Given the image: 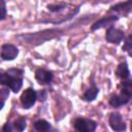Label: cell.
Segmentation results:
<instances>
[{
  "mask_svg": "<svg viewBox=\"0 0 132 132\" xmlns=\"http://www.w3.org/2000/svg\"><path fill=\"white\" fill-rule=\"evenodd\" d=\"M6 16V6L5 2L0 0V20H4Z\"/></svg>",
  "mask_w": 132,
  "mask_h": 132,
  "instance_id": "obj_16",
  "label": "cell"
},
{
  "mask_svg": "<svg viewBox=\"0 0 132 132\" xmlns=\"http://www.w3.org/2000/svg\"><path fill=\"white\" fill-rule=\"evenodd\" d=\"M14 126H15V129L19 130L20 132H22L25 128H26V120L24 118H20L15 121L14 123Z\"/></svg>",
  "mask_w": 132,
  "mask_h": 132,
  "instance_id": "obj_15",
  "label": "cell"
},
{
  "mask_svg": "<svg viewBox=\"0 0 132 132\" xmlns=\"http://www.w3.org/2000/svg\"><path fill=\"white\" fill-rule=\"evenodd\" d=\"M74 127L78 132H92L96 129V123L89 119L78 118L74 122Z\"/></svg>",
  "mask_w": 132,
  "mask_h": 132,
  "instance_id": "obj_5",
  "label": "cell"
},
{
  "mask_svg": "<svg viewBox=\"0 0 132 132\" xmlns=\"http://www.w3.org/2000/svg\"><path fill=\"white\" fill-rule=\"evenodd\" d=\"M19 54V50L16 48V46H14L13 44H3L1 47V58L3 60H13L14 58H16Z\"/></svg>",
  "mask_w": 132,
  "mask_h": 132,
  "instance_id": "obj_7",
  "label": "cell"
},
{
  "mask_svg": "<svg viewBox=\"0 0 132 132\" xmlns=\"http://www.w3.org/2000/svg\"><path fill=\"white\" fill-rule=\"evenodd\" d=\"M45 132H46V131H45Z\"/></svg>",
  "mask_w": 132,
  "mask_h": 132,
  "instance_id": "obj_21",
  "label": "cell"
},
{
  "mask_svg": "<svg viewBox=\"0 0 132 132\" xmlns=\"http://www.w3.org/2000/svg\"><path fill=\"white\" fill-rule=\"evenodd\" d=\"M123 48L125 50V51H127L128 53H129V55H131V36H128V38H127V40L125 41V44H124V46H123Z\"/></svg>",
  "mask_w": 132,
  "mask_h": 132,
  "instance_id": "obj_18",
  "label": "cell"
},
{
  "mask_svg": "<svg viewBox=\"0 0 132 132\" xmlns=\"http://www.w3.org/2000/svg\"><path fill=\"white\" fill-rule=\"evenodd\" d=\"M65 7L64 4H50L47 6V8L51 10V11H59L61 9H63Z\"/></svg>",
  "mask_w": 132,
  "mask_h": 132,
  "instance_id": "obj_17",
  "label": "cell"
},
{
  "mask_svg": "<svg viewBox=\"0 0 132 132\" xmlns=\"http://www.w3.org/2000/svg\"><path fill=\"white\" fill-rule=\"evenodd\" d=\"M36 99H37V94H36V92H35L32 88L26 89V90L23 92L22 96H21L22 105H23V107L26 108V109L32 107V106L34 105Z\"/></svg>",
  "mask_w": 132,
  "mask_h": 132,
  "instance_id": "obj_4",
  "label": "cell"
},
{
  "mask_svg": "<svg viewBox=\"0 0 132 132\" xmlns=\"http://www.w3.org/2000/svg\"><path fill=\"white\" fill-rule=\"evenodd\" d=\"M98 95V89L93 85L89 90L86 91V93L84 94V99L87 101H93L94 99H96Z\"/></svg>",
  "mask_w": 132,
  "mask_h": 132,
  "instance_id": "obj_12",
  "label": "cell"
},
{
  "mask_svg": "<svg viewBox=\"0 0 132 132\" xmlns=\"http://www.w3.org/2000/svg\"><path fill=\"white\" fill-rule=\"evenodd\" d=\"M2 132H11V125H10V123H6L4 125Z\"/></svg>",
  "mask_w": 132,
  "mask_h": 132,
  "instance_id": "obj_19",
  "label": "cell"
},
{
  "mask_svg": "<svg viewBox=\"0 0 132 132\" xmlns=\"http://www.w3.org/2000/svg\"><path fill=\"white\" fill-rule=\"evenodd\" d=\"M57 33H59L58 30H46L43 32H38V33H34V34H28V35H23V37L27 40V42H33L35 40L38 41H44L48 38L54 37L55 35H57Z\"/></svg>",
  "mask_w": 132,
  "mask_h": 132,
  "instance_id": "obj_3",
  "label": "cell"
},
{
  "mask_svg": "<svg viewBox=\"0 0 132 132\" xmlns=\"http://www.w3.org/2000/svg\"><path fill=\"white\" fill-rule=\"evenodd\" d=\"M117 20H118V16H114V15H112V16H105V18H103V19L97 21V22L92 26V30H97V29L102 28V27H104V26H106V25H111V24H112L113 22H116Z\"/></svg>",
  "mask_w": 132,
  "mask_h": 132,
  "instance_id": "obj_10",
  "label": "cell"
},
{
  "mask_svg": "<svg viewBox=\"0 0 132 132\" xmlns=\"http://www.w3.org/2000/svg\"><path fill=\"white\" fill-rule=\"evenodd\" d=\"M22 70L19 69H9L4 74H2L1 84L7 86L14 93L19 92L23 86L22 79Z\"/></svg>",
  "mask_w": 132,
  "mask_h": 132,
  "instance_id": "obj_1",
  "label": "cell"
},
{
  "mask_svg": "<svg viewBox=\"0 0 132 132\" xmlns=\"http://www.w3.org/2000/svg\"><path fill=\"white\" fill-rule=\"evenodd\" d=\"M131 5H132V1H128V2H125V3L122 2V3H119V4L114 5V6H112L111 10H124L125 8L130 9Z\"/></svg>",
  "mask_w": 132,
  "mask_h": 132,
  "instance_id": "obj_14",
  "label": "cell"
},
{
  "mask_svg": "<svg viewBox=\"0 0 132 132\" xmlns=\"http://www.w3.org/2000/svg\"><path fill=\"white\" fill-rule=\"evenodd\" d=\"M1 78H2V73H0V84H1Z\"/></svg>",
  "mask_w": 132,
  "mask_h": 132,
  "instance_id": "obj_20",
  "label": "cell"
},
{
  "mask_svg": "<svg viewBox=\"0 0 132 132\" xmlns=\"http://www.w3.org/2000/svg\"><path fill=\"white\" fill-rule=\"evenodd\" d=\"M122 86H123V89H122L121 94L120 95H113L109 100V104L113 107H119V106H122V105L128 103L130 98H131V95H132L131 81L130 80L125 81L122 84Z\"/></svg>",
  "mask_w": 132,
  "mask_h": 132,
  "instance_id": "obj_2",
  "label": "cell"
},
{
  "mask_svg": "<svg viewBox=\"0 0 132 132\" xmlns=\"http://www.w3.org/2000/svg\"><path fill=\"white\" fill-rule=\"evenodd\" d=\"M34 128L39 131V132H45V131H48L50 128H51V125L48 122H46L45 120H39L37 122H35L34 124Z\"/></svg>",
  "mask_w": 132,
  "mask_h": 132,
  "instance_id": "obj_13",
  "label": "cell"
},
{
  "mask_svg": "<svg viewBox=\"0 0 132 132\" xmlns=\"http://www.w3.org/2000/svg\"><path fill=\"white\" fill-rule=\"evenodd\" d=\"M106 40L110 43H120L123 38H124V33L119 30V29H116L113 27H110L107 32H106Z\"/></svg>",
  "mask_w": 132,
  "mask_h": 132,
  "instance_id": "obj_8",
  "label": "cell"
},
{
  "mask_svg": "<svg viewBox=\"0 0 132 132\" xmlns=\"http://www.w3.org/2000/svg\"><path fill=\"white\" fill-rule=\"evenodd\" d=\"M109 125L112 130L117 132H123L126 130V124L119 112H113L109 117Z\"/></svg>",
  "mask_w": 132,
  "mask_h": 132,
  "instance_id": "obj_6",
  "label": "cell"
},
{
  "mask_svg": "<svg viewBox=\"0 0 132 132\" xmlns=\"http://www.w3.org/2000/svg\"><path fill=\"white\" fill-rule=\"evenodd\" d=\"M117 75L123 79H127L130 76V71L127 63H121L117 68Z\"/></svg>",
  "mask_w": 132,
  "mask_h": 132,
  "instance_id": "obj_11",
  "label": "cell"
},
{
  "mask_svg": "<svg viewBox=\"0 0 132 132\" xmlns=\"http://www.w3.org/2000/svg\"><path fill=\"white\" fill-rule=\"evenodd\" d=\"M35 78L40 84H48L53 79V74L50 71H46L44 69H37L35 71Z\"/></svg>",
  "mask_w": 132,
  "mask_h": 132,
  "instance_id": "obj_9",
  "label": "cell"
}]
</instances>
